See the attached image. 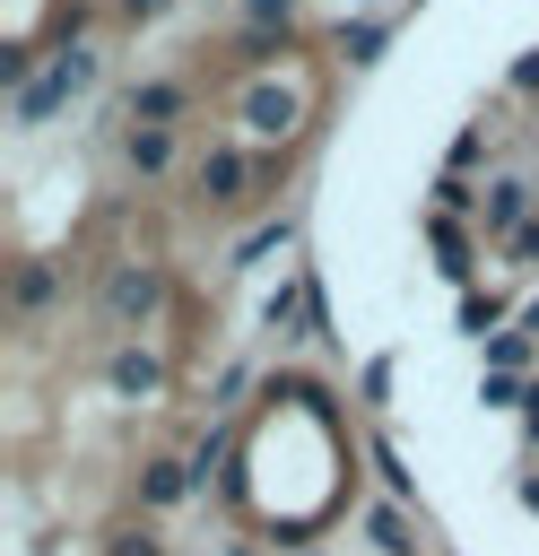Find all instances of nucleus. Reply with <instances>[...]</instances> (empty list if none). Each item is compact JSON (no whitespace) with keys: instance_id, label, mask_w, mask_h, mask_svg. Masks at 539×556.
<instances>
[{"instance_id":"1","label":"nucleus","mask_w":539,"mask_h":556,"mask_svg":"<svg viewBox=\"0 0 539 556\" xmlns=\"http://www.w3.org/2000/svg\"><path fill=\"white\" fill-rule=\"evenodd\" d=\"M87 78H96V52H61L35 87H17V122H43V113H52L70 87H87Z\"/></svg>"},{"instance_id":"2","label":"nucleus","mask_w":539,"mask_h":556,"mask_svg":"<svg viewBox=\"0 0 539 556\" xmlns=\"http://www.w3.org/2000/svg\"><path fill=\"white\" fill-rule=\"evenodd\" d=\"M296 113H304L296 87H252V96H243V130H252V139H287Z\"/></svg>"},{"instance_id":"3","label":"nucleus","mask_w":539,"mask_h":556,"mask_svg":"<svg viewBox=\"0 0 539 556\" xmlns=\"http://www.w3.org/2000/svg\"><path fill=\"white\" fill-rule=\"evenodd\" d=\"M156 304V269H113L104 278V313L113 321H130V313H148Z\"/></svg>"},{"instance_id":"4","label":"nucleus","mask_w":539,"mask_h":556,"mask_svg":"<svg viewBox=\"0 0 539 556\" xmlns=\"http://www.w3.org/2000/svg\"><path fill=\"white\" fill-rule=\"evenodd\" d=\"M200 191H209V200H235V191H243V156H209V165H200Z\"/></svg>"},{"instance_id":"5","label":"nucleus","mask_w":539,"mask_h":556,"mask_svg":"<svg viewBox=\"0 0 539 556\" xmlns=\"http://www.w3.org/2000/svg\"><path fill=\"white\" fill-rule=\"evenodd\" d=\"M487 226H522V182H496L487 191Z\"/></svg>"},{"instance_id":"6","label":"nucleus","mask_w":539,"mask_h":556,"mask_svg":"<svg viewBox=\"0 0 539 556\" xmlns=\"http://www.w3.org/2000/svg\"><path fill=\"white\" fill-rule=\"evenodd\" d=\"M113 382L122 391H156V356H113Z\"/></svg>"},{"instance_id":"7","label":"nucleus","mask_w":539,"mask_h":556,"mask_svg":"<svg viewBox=\"0 0 539 556\" xmlns=\"http://www.w3.org/2000/svg\"><path fill=\"white\" fill-rule=\"evenodd\" d=\"M130 113H148V122H165V113H183V87H148V96H130Z\"/></svg>"},{"instance_id":"8","label":"nucleus","mask_w":539,"mask_h":556,"mask_svg":"<svg viewBox=\"0 0 539 556\" xmlns=\"http://www.w3.org/2000/svg\"><path fill=\"white\" fill-rule=\"evenodd\" d=\"M174 495H183V469H174V460H165V469H148V504H174Z\"/></svg>"},{"instance_id":"9","label":"nucleus","mask_w":539,"mask_h":556,"mask_svg":"<svg viewBox=\"0 0 539 556\" xmlns=\"http://www.w3.org/2000/svg\"><path fill=\"white\" fill-rule=\"evenodd\" d=\"M43 295H52V269H43V261H35V269H26V278H17V304H43Z\"/></svg>"},{"instance_id":"10","label":"nucleus","mask_w":539,"mask_h":556,"mask_svg":"<svg viewBox=\"0 0 539 556\" xmlns=\"http://www.w3.org/2000/svg\"><path fill=\"white\" fill-rule=\"evenodd\" d=\"M113 556H156V539H122V547H113Z\"/></svg>"},{"instance_id":"11","label":"nucleus","mask_w":539,"mask_h":556,"mask_svg":"<svg viewBox=\"0 0 539 556\" xmlns=\"http://www.w3.org/2000/svg\"><path fill=\"white\" fill-rule=\"evenodd\" d=\"M252 9H261V17H278V9H287V0H252Z\"/></svg>"}]
</instances>
